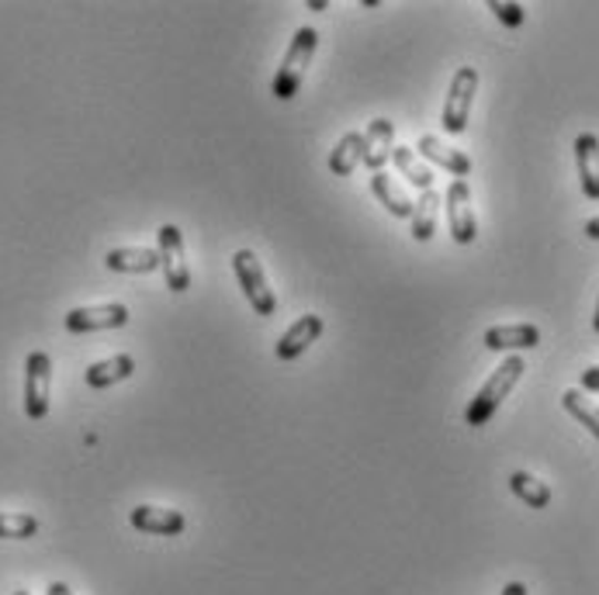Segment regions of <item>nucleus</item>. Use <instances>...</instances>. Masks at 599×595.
I'll use <instances>...</instances> for the list:
<instances>
[{
  "label": "nucleus",
  "mask_w": 599,
  "mask_h": 595,
  "mask_svg": "<svg viewBox=\"0 0 599 595\" xmlns=\"http://www.w3.org/2000/svg\"><path fill=\"white\" fill-rule=\"evenodd\" d=\"M392 160H396L399 173L409 180L412 188H420V191H433V170H430L420 157H416V149L399 146V149H392Z\"/></svg>",
  "instance_id": "412c9836"
},
{
  "label": "nucleus",
  "mask_w": 599,
  "mask_h": 595,
  "mask_svg": "<svg viewBox=\"0 0 599 595\" xmlns=\"http://www.w3.org/2000/svg\"><path fill=\"white\" fill-rule=\"evenodd\" d=\"M128 326V308L122 301L108 305H84L66 312V329L70 332H101V329H122Z\"/></svg>",
  "instance_id": "6e6552de"
},
{
  "label": "nucleus",
  "mask_w": 599,
  "mask_h": 595,
  "mask_svg": "<svg viewBox=\"0 0 599 595\" xmlns=\"http://www.w3.org/2000/svg\"><path fill=\"white\" fill-rule=\"evenodd\" d=\"M11 595H32V592H11Z\"/></svg>",
  "instance_id": "c756f323"
},
{
  "label": "nucleus",
  "mask_w": 599,
  "mask_h": 595,
  "mask_svg": "<svg viewBox=\"0 0 599 595\" xmlns=\"http://www.w3.org/2000/svg\"><path fill=\"white\" fill-rule=\"evenodd\" d=\"M49 392H52V360L42 350H32L24 360V412L29 419H45L49 412Z\"/></svg>",
  "instance_id": "39448f33"
},
{
  "label": "nucleus",
  "mask_w": 599,
  "mask_h": 595,
  "mask_svg": "<svg viewBox=\"0 0 599 595\" xmlns=\"http://www.w3.org/2000/svg\"><path fill=\"white\" fill-rule=\"evenodd\" d=\"M440 194L437 191H423L420 194V201L412 204V219H409V225H412V240L416 243H430L433 240V232H437V219H440Z\"/></svg>",
  "instance_id": "f3484780"
},
{
  "label": "nucleus",
  "mask_w": 599,
  "mask_h": 595,
  "mask_svg": "<svg viewBox=\"0 0 599 595\" xmlns=\"http://www.w3.org/2000/svg\"><path fill=\"white\" fill-rule=\"evenodd\" d=\"M509 488H513V496L519 502H527L530 509H548L551 506V485L534 478L530 471H513L509 475Z\"/></svg>",
  "instance_id": "6ab92c4d"
},
{
  "label": "nucleus",
  "mask_w": 599,
  "mask_h": 595,
  "mask_svg": "<svg viewBox=\"0 0 599 595\" xmlns=\"http://www.w3.org/2000/svg\"><path fill=\"white\" fill-rule=\"evenodd\" d=\"M488 11L496 14L506 24V29H519L524 18H527V11L519 8V4H509V0H488Z\"/></svg>",
  "instance_id": "b1692460"
},
{
  "label": "nucleus",
  "mask_w": 599,
  "mask_h": 595,
  "mask_svg": "<svg viewBox=\"0 0 599 595\" xmlns=\"http://www.w3.org/2000/svg\"><path fill=\"white\" fill-rule=\"evenodd\" d=\"M576 167L582 180V194L589 201H599V136L582 132L576 139Z\"/></svg>",
  "instance_id": "ddd939ff"
},
{
  "label": "nucleus",
  "mask_w": 599,
  "mask_h": 595,
  "mask_svg": "<svg viewBox=\"0 0 599 595\" xmlns=\"http://www.w3.org/2000/svg\"><path fill=\"white\" fill-rule=\"evenodd\" d=\"M160 267L167 277V288L174 295H185L191 288V270H188V256H185V236H180L177 225L160 229Z\"/></svg>",
  "instance_id": "423d86ee"
},
{
  "label": "nucleus",
  "mask_w": 599,
  "mask_h": 595,
  "mask_svg": "<svg viewBox=\"0 0 599 595\" xmlns=\"http://www.w3.org/2000/svg\"><path fill=\"white\" fill-rule=\"evenodd\" d=\"M371 194L378 198V204H385L388 212L396 219H412V198L406 194V188L399 184L396 177H388L385 170L381 173H371Z\"/></svg>",
  "instance_id": "dca6fc26"
},
{
  "label": "nucleus",
  "mask_w": 599,
  "mask_h": 595,
  "mask_svg": "<svg viewBox=\"0 0 599 595\" xmlns=\"http://www.w3.org/2000/svg\"><path fill=\"white\" fill-rule=\"evenodd\" d=\"M133 374H136V360L128 353H115V357L97 360V364L87 368V384L91 387H112V384L133 378Z\"/></svg>",
  "instance_id": "a211bd4d"
},
{
  "label": "nucleus",
  "mask_w": 599,
  "mask_h": 595,
  "mask_svg": "<svg viewBox=\"0 0 599 595\" xmlns=\"http://www.w3.org/2000/svg\"><path fill=\"white\" fill-rule=\"evenodd\" d=\"M561 405H565L568 416H576V419L599 439V405H596L592 399H586L579 387H568V392L561 395Z\"/></svg>",
  "instance_id": "4be33fe9"
},
{
  "label": "nucleus",
  "mask_w": 599,
  "mask_h": 595,
  "mask_svg": "<svg viewBox=\"0 0 599 595\" xmlns=\"http://www.w3.org/2000/svg\"><path fill=\"white\" fill-rule=\"evenodd\" d=\"M540 343V329L530 322H516V326H492L485 332V347L488 350H534Z\"/></svg>",
  "instance_id": "2eb2a0df"
},
{
  "label": "nucleus",
  "mask_w": 599,
  "mask_h": 595,
  "mask_svg": "<svg viewBox=\"0 0 599 595\" xmlns=\"http://www.w3.org/2000/svg\"><path fill=\"white\" fill-rule=\"evenodd\" d=\"M232 270H237V280H240V288H243L253 312L271 319L277 312V298H274L271 284L264 277V267H260V261H256V253L237 249V256H232Z\"/></svg>",
  "instance_id": "7ed1b4c3"
},
{
  "label": "nucleus",
  "mask_w": 599,
  "mask_h": 595,
  "mask_svg": "<svg viewBox=\"0 0 599 595\" xmlns=\"http://www.w3.org/2000/svg\"><path fill=\"white\" fill-rule=\"evenodd\" d=\"M503 595H527V585H524V582H509V585L503 588Z\"/></svg>",
  "instance_id": "bb28decb"
},
{
  "label": "nucleus",
  "mask_w": 599,
  "mask_h": 595,
  "mask_svg": "<svg viewBox=\"0 0 599 595\" xmlns=\"http://www.w3.org/2000/svg\"><path fill=\"white\" fill-rule=\"evenodd\" d=\"M579 392H599V364L582 371V387H579Z\"/></svg>",
  "instance_id": "393cba45"
},
{
  "label": "nucleus",
  "mask_w": 599,
  "mask_h": 595,
  "mask_svg": "<svg viewBox=\"0 0 599 595\" xmlns=\"http://www.w3.org/2000/svg\"><path fill=\"white\" fill-rule=\"evenodd\" d=\"M524 371H527L524 357H516V353L506 357L503 364L488 374V381L479 387V395L472 399V405L464 408V423L467 426H485L500 412V405L506 402V395L516 387V381L524 378Z\"/></svg>",
  "instance_id": "f257e3e1"
},
{
  "label": "nucleus",
  "mask_w": 599,
  "mask_h": 595,
  "mask_svg": "<svg viewBox=\"0 0 599 595\" xmlns=\"http://www.w3.org/2000/svg\"><path fill=\"white\" fill-rule=\"evenodd\" d=\"M128 520H133V527L139 533H156V536H177L188 527L185 512L167 509V506H136Z\"/></svg>",
  "instance_id": "1a4fd4ad"
},
{
  "label": "nucleus",
  "mask_w": 599,
  "mask_h": 595,
  "mask_svg": "<svg viewBox=\"0 0 599 595\" xmlns=\"http://www.w3.org/2000/svg\"><path fill=\"white\" fill-rule=\"evenodd\" d=\"M392 139H396V125L388 118H375L364 132V167L371 173H381L385 163L392 160Z\"/></svg>",
  "instance_id": "9d476101"
},
{
  "label": "nucleus",
  "mask_w": 599,
  "mask_h": 595,
  "mask_svg": "<svg viewBox=\"0 0 599 595\" xmlns=\"http://www.w3.org/2000/svg\"><path fill=\"white\" fill-rule=\"evenodd\" d=\"M316 45H319V35L316 29H298L288 53H284L281 66H277V76H274V87L271 94L277 100H292L298 91H302V81H305V70L312 63V56H316Z\"/></svg>",
  "instance_id": "f03ea898"
},
{
  "label": "nucleus",
  "mask_w": 599,
  "mask_h": 595,
  "mask_svg": "<svg viewBox=\"0 0 599 595\" xmlns=\"http://www.w3.org/2000/svg\"><path fill=\"white\" fill-rule=\"evenodd\" d=\"M104 267L115 274H153L160 267V253L146 246H118L104 256Z\"/></svg>",
  "instance_id": "4468645a"
},
{
  "label": "nucleus",
  "mask_w": 599,
  "mask_h": 595,
  "mask_svg": "<svg viewBox=\"0 0 599 595\" xmlns=\"http://www.w3.org/2000/svg\"><path fill=\"white\" fill-rule=\"evenodd\" d=\"M586 236H589V240H599V219H589V222H586Z\"/></svg>",
  "instance_id": "cd10ccee"
},
{
  "label": "nucleus",
  "mask_w": 599,
  "mask_h": 595,
  "mask_svg": "<svg viewBox=\"0 0 599 595\" xmlns=\"http://www.w3.org/2000/svg\"><path fill=\"white\" fill-rule=\"evenodd\" d=\"M448 222H451L454 243H461V246L475 243L479 219L472 209V188H467V180H454V184L448 188Z\"/></svg>",
  "instance_id": "0eeeda50"
},
{
  "label": "nucleus",
  "mask_w": 599,
  "mask_h": 595,
  "mask_svg": "<svg viewBox=\"0 0 599 595\" xmlns=\"http://www.w3.org/2000/svg\"><path fill=\"white\" fill-rule=\"evenodd\" d=\"M420 157L427 160V163H437V167H444L448 173H454L458 180H464L467 173H472V157L467 152H461V149H454V146H448L444 139H437V136H423L420 139Z\"/></svg>",
  "instance_id": "9b49d317"
},
{
  "label": "nucleus",
  "mask_w": 599,
  "mask_h": 595,
  "mask_svg": "<svg viewBox=\"0 0 599 595\" xmlns=\"http://www.w3.org/2000/svg\"><path fill=\"white\" fill-rule=\"evenodd\" d=\"M475 91H479V70L475 66H461L451 81L448 100H444V132L461 136L467 128V118H472V105H475Z\"/></svg>",
  "instance_id": "20e7f679"
},
{
  "label": "nucleus",
  "mask_w": 599,
  "mask_h": 595,
  "mask_svg": "<svg viewBox=\"0 0 599 595\" xmlns=\"http://www.w3.org/2000/svg\"><path fill=\"white\" fill-rule=\"evenodd\" d=\"M360 163H364V136L347 132L340 142H336V149L329 152V170L336 177H350Z\"/></svg>",
  "instance_id": "aec40b11"
},
{
  "label": "nucleus",
  "mask_w": 599,
  "mask_h": 595,
  "mask_svg": "<svg viewBox=\"0 0 599 595\" xmlns=\"http://www.w3.org/2000/svg\"><path fill=\"white\" fill-rule=\"evenodd\" d=\"M39 533V520L29 512H0V540H29Z\"/></svg>",
  "instance_id": "5701e85b"
},
{
  "label": "nucleus",
  "mask_w": 599,
  "mask_h": 595,
  "mask_svg": "<svg viewBox=\"0 0 599 595\" xmlns=\"http://www.w3.org/2000/svg\"><path fill=\"white\" fill-rule=\"evenodd\" d=\"M592 329L599 332V301H596V316H592Z\"/></svg>",
  "instance_id": "c85d7f7f"
},
{
  "label": "nucleus",
  "mask_w": 599,
  "mask_h": 595,
  "mask_svg": "<svg viewBox=\"0 0 599 595\" xmlns=\"http://www.w3.org/2000/svg\"><path fill=\"white\" fill-rule=\"evenodd\" d=\"M45 595H73V588H70L66 582H52Z\"/></svg>",
  "instance_id": "a878e982"
},
{
  "label": "nucleus",
  "mask_w": 599,
  "mask_h": 595,
  "mask_svg": "<svg viewBox=\"0 0 599 595\" xmlns=\"http://www.w3.org/2000/svg\"><path fill=\"white\" fill-rule=\"evenodd\" d=\"M319 336H323V316H302V319L277 340V357H281V360H295V357H302L312 343H316Z\"/></svg>",
  "instance_id": "f8f14e48"
}]
</instances>
